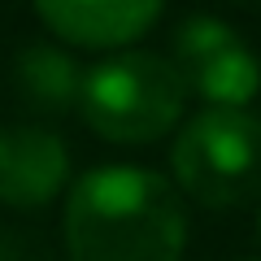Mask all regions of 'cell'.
<instances>
[{"label":"cell","mask_w":261,"mask_h":261,"mask_svg":"<svg viewBox=\"0 0 261 261\" xmlns=\"http://www.w3.org/2000/svg\"><path fill=\"white\" fill-rule=\"evenodd\" d=\"M187 218L174 187L135 166H105L79 178L65 209L74 261H178Z\"/></svg>","instance_id":"obj_1"},{"label":"cell","mask_w":261,"mask_h":261,"mask_svg":"<svg viewBox=\"0 0 261 261\" xmlns=\"http://www.w3.org/2000/svg\"><path fill=\"white\" fill-rule=\"evenodd\" d=\"M187 83L174 61H161L148 53H126L109 57L83 74L79 100L83 113L105 140H126V144H148L166 135L183 113Z\"/></svg>","instance_id":"obj_2"},{"label":"cell","mask_w":261,"mask_h":261,"mask_svg":"<svg viewBox=\"0 0 261 261\" xmlns=\"http://www.w3.org/2000/svg\"><path fill=\"white\" fill-rule=\"evenodd\" d=\"M178 183L200 205H244L261 192V122L244 109L214 105L187 122L174 144Z\"/></svg>","instance_id":"obj_3"},{"label":"cell","mask_w":261,"mask_h":261,"mask_svg":"<svg viewBox=\"0 0 261 261\" xmlns=\"http://www.w3.org/2000/svg\"><path fill=\"white\" fill-rule=\"evenodd\" d=\"M57 35L87 48H113L144 35L161 13V0H35Z\"/></svg>","instance_id":"obj_4"},{"label":"cell","mask_w":261,"mask_h":261,"mask_svg":"<svg viewBox=\"0 0 261 261\" xmlns=\"http://www.w3.org/2000/svg\"><path fill=\"white\" fill-rule=\"evenodd\" d=\"M65 178V148L57 135L31 126L0 130V200L44 205Z\"/></svg>","instance_id":"obj_5"},{"label":"cell","mask_w":261,"mask_h":261,"mask_svg":"<svg viewBox=\"0 0 261 261\" xmlns=\"http://www.w3.org/2000/svg\"><path fill=\"white\" fill-rule=\"evenodd\" d=\"M178 74H183L187 87H196V92L205 96V100L226 105V109H240L244 100H252V92H257V83H261L257 57H252L240 39H226L222 48L205 53L200 61L183 65Z\"/></svg>","instance_id":"obj_6"},{"label":"cell","mask_w":261,"mask_h":261,"mask_svg":"<svg viewBox=\"0 0 261 261\" xmlns=\"http://www.w3.org/2000/svg\"><path fill=\"white\" fill-rule=\"evenodd\" d=\"M18 79L31 105H39V109H70L83 87V74L74 70V61L53 48H31L18 65Z\"/></svg>","instance_id":"obj_7"}]
</instances>
